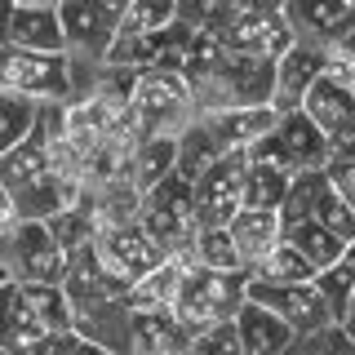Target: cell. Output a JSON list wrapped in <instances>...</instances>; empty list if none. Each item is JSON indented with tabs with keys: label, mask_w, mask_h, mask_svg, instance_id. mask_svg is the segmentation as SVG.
<instances>
[{
	"label": "cell",
	"mask_w": 355,
	"mask_h": 355,
	"mask_svg": "<svg viewBox=\"0 0 355 355\" xmlns=\"http://www.w3.org/2000/svg\"><path fill=\"white\" fill-rule=\"evenodd\" d=\"M120 22V0H58V31L62 58L71 62H103Z\"/></svg>",
	"instance_id": "8992f818"
},
{
	"label": "cell",
	"mask_w": 355,
	"mask_h": 355,
	"mask_svg": "<svg viewBox=\"0 0 355 355\" xmlns=\"http://www.w3.org/2000/svg\"><path fill=\"white\" fill-rule=\"evenodd\" d=\"M244 302L271 311L280 324L293 329V338H315V333H324L333 324L315 284H262L244 275Z\"/></svg>",
	"instance_id": "30bf717a"
},
{
	"label": "cell",
	"mask_w": 355,
	"mask_h": 355,
	"mask_svg": "<svg viewBox=\"0 0 355 355\" xmlns=\"http://www.w3.org/2000/svg\"><path fill=\"white\" fill-rule=\"evenodd\" d=\"M187 271H191L187 258H164L155 271H147L142 280H133L120 302H125L129 315H138V311H169L173 297H178V284H182Z\"/></svg>",
	"instance_id": "603a6c76"
},
{
	"label": "cell",
	"mask_w": 355,
	"mask_h": 355,
	"mask_svg": "<svg viewBox=\"0 0 355 355\" xmlns=\"http://www.w3.org/2000/svg\"><path fill=\"white\" fill-rule=\"evenodd\" d=\"M173 173V138H138L129 160V187L138 196H147L151 187H160Z\"/></svg>",
	"instance_id": "83f0119b"
},
{
	"label": "cell",
	"mask_w": 355,
	"mask_h": 355,
	"mask_svg": "<svg viewBox=\"0 0 355 355\" xmlns=\"http://www.w3.org/2000/svg\"><path fill=\"white\" fill-rule=\"evenodd\" d=\"M231 244H236L240 271H253L266 253L280 244V214H266V209H240L227 227Z\"/></svg>",
	"instance_id": "44dd1931"
},
{
	"label": "cell",
	"mask_w": 355,
	"mask_h": 355,
	"mask_svg": "<svg viewBox=\"0 0 355 355\" xmlns=\"http://www.w3.org/2000/svg\"><path fill=\"white\" fill-rule=\"evenodd\" d=\"M125 355H187V333L169 311H138L129 315Z\"/></svg>",
	"instance_id": "7402d4cb"
},
{
	"label": "cell",
	"mask_w": 355,
	"mask_h": 355,
	"mask_svg": "<svg viewBox=\"0 0 355 355\" xmlns=\"http://www.w3.org/2000/svg\"><path fill=\"white\" fill-rule=\"evenodd\" d=\"M284 222H315L338 240L355 244V209L324 182V173H293L288 196L280 205V227Z\"/></svg>",
	"instance_id": "9c48e42d"
},
{
	"label": "cell",
	"mask_w": 355,
	"mask_h": 355,
	"mask_svg": "<svg viewBox=\"0 0 355 355\" xmlns=\"http://www.w3.org/2000/svg\"><path fill=\"white\" fill-rule=\"evenodd\" d=\"M231 329H236L244 355H288V351L297 347L293 329L280 324L271 311H262V306H253V302H244V306L236 311Z\"/></svg>",
	"instance_id": "ffe728a7"
},
{
	"label": "cell",
	"mask_w": 355,
	"mask_h": 355,
	"mask_svg": "<svg viewBox=\"0 0 355 355\" xmlns=\"http://www.w3.org/2000/svg\"><path fill=\"white\" fill-rule=\"evenodd\" d=\"M187 355H244V351H240L236 329L218 324V329H209V333H200V338L187 342Z\"/></svg>",
	"instance_id": "836d02e7"
},
{
	"label": "cell",
	"mask_w": 355,
	"mask_h": 355,
	"mask_svg": "<svg viewBox=\"0 0 355 355\" xmlns=\"http://www.w3.org/2000/svg\"><path fill=\"white\" fill-rule=\"evenodd\" d=\"M5 22H9V0H0V49H5Z\"/></svg>",
	"instance_id": "74e56055"
},
{
	"label": "cell",
	"mask_w": 355,
	"mask_h": 355,
	"mask_svg": "<svg viewBox=\"0 0 355 355\" xmlns=\"http://www.w3.org/2000/svg\"><path fill=\"white\" fill-rule=\"evenodd\" d=\"M94 253H98V262H103L107 271L116 275V280H125V284L142 280L147 271H155V266L164 262V253L155 249V240L138 227V222L94 236Z\"/></svg>",
	"instance_id": "4fadbf2b"
},
{
	"label": "cell",
	"mask_w": 355,
	"mask_h": 355,
	"mask_svg": "<svg viewBox=\"0 0 355 355\" xmlns=\"http://www.w3.org/2000/svg\"><path fill=\"white\" fill-rule=\"evenodd\" d=\"M320 80H329V85L347 89V94H355V40L351 36L320 44Z\"/></svg>",
	"instance_id": "d6a6232c"
},
{
	"label": "cell",
	"mask_w": 355,
	"mask_h": 355,
	"mask_svg": "<svg viewBox=\"0 0 355 355\" xmlns=\"http://www.w3.org/2000/svg\"><path fill=\"white\" fill-rule=\"evenodd\" d=\"M178 18L173 0H125L120 5V22H116V36H155Z\"/></svg>",
	"instance_id": "f546056e"
},
{
	"label": "cell",
	"mask_w": 355,
	"mask_h": 355,
	"mask_svg": "<svg viewBox=\"0 0 355 355\" xmlns=\"http://www.w3.org/2000/svg\"><path fill=\"white\" fill-rule=\"evenodd\" d=\"M244 275H249V280H262V284H311V280H315V271L306 266V258L297 249H288L284 240L275 244L253 271H244Z\"/></svg>",
	"instance_id": "4dcf8cb0"
},
{
	"label": "cell",
	"mask_w": 355,
	"mask_h": 355,
	"mask_svg": "<svg viewBox=\"0 0 355 355\" xmlns=\"http://www.w3.org/2000/svg\"><path fill=\"white\" fill-rule=\"evenodd\" d=\"M240 306H244V271L214 275V271H196L191 266L182 275V284H178L169 315L187 333V342H191V338H200V333H209L218 324H231Z\"/></svg>",
	"instance_id": "7a4b0ae2"
},
{
	"label": "cell",
	"mask_w": 355,
	"mask_h": 355,
	"mask_svg": "<svg viewBox=\"0 0 355 355\" xmlns=\"http://www.w3.org/2000/svg\"><path fill=\"white\" fill-rule=\"evenodd\" d=\"M222 155H227V151L214 142V133L200 125V120H191V125L173 138V178H182V182L191 187L196 178L209 169V164L222 160Z\"/></svg>",
	"instance_id": "484cf974"
},
{
	"label": "cell",
	"mask_w": 355,
	"mask_h": 355,
	"mask_svg": "<svg viewBox=\"0 0 355 355\" xmlns=\"http://www.w3.org/2000/svg\"><path fill=\"white\" fill-rule=\"evenodd\" d=\"M320 80V44L293 40L288 49L275 58V80H271V107L275 116H288V111L302 107L306 89Z\"/></svg>",
	"instance_id": "2e32d148"
},
{
	"label": "cell",
	"mask_w": 355,
	"mask_h": 355,
	"mask_svg": "<svg viewBox=\"0 0 355 355\" xmlns=\"http://www.w3.org/2000/svg\"><path fill=\"white\" fill-rule=\"evenodd\" d=\"M40 111H44V107L27 103V98H18V94H0V155L14 151L18 142L27 138L31 129H36Z\"/></svg>",
	"instance_id": "1f68e13d"
},
{
	"label": "cell",
	"mask_w": 355,
	"mask_h": 355,
	"mask_svg": "<svg viewBox=\"0 0 355 355\" xmlns=\"http://www.w3.org/2000/svg\"><path fill=\"white\" fill-rule=\"evenodd\" d=\"M275 120L280 116L271 107H236V111H218V116H200V125L214 133L222 151H249L275 129Z\"/></svg>",
	"instance_id": "d6986e66"
},
{
	"label": "cell",
	"mask_w": 355,
	"mask_h": 355,
	"mask_svg": "<svg viewBox=\"0 0 355 355\" xmlns=\"http://www.w3.org/2000/svg\"><path fill=\"white\" fill-rule=\"evenodd\" d=\"M0 355H9V351H0Z\"/></svg>",
	"instance_id": "ab89813d"
},
{
	"label": "cell",
	"mask_w": 355,
	"mask_h": 355,
	"mask_svg": "<svg viewBox=\"0 0 355 355\" xmlns=\"http://www.w3.org/2000/svg\"><path fill=\"white\" fill-rule=\"evenodd\" d=\"M9 311H14V284L0 288V342H5V329H9Z\"/></svg>",
	"instance_id": "8d00e7d4"
},
{
	"label": "cell",
	"mask_w": 355,
	"mask_h": 355,
	"mask_svg": "<svg viewBox=\"0 0 355 355\" xmlns=\"http://www.w3.org/2000/svg\"><path fill=\"white\" fill-rule=\"evenodd\" d=\"M258 147L271 151L288 173H320V169H324V160H329L324 133L311 125L302 111H288V116H280V120H275V129L266 133Z\"/></svg>",
	"instance_id": "7c38bea8"
},
{
	"label": "cell",
	"mask_w": 355,
	"mask_h": 355,
	"mask_svg": "<svg viewBox=\"0 0 355 355\" xmlns=\"http://www.w3.org/2000/svg\"><path fill=\"white\" fill-rule=\"evenodd\" d=\"M244 209V151H227L191 182L196 231H227L231 218Z\"/></svg>",
	"instance_id": "52a82bcc"
},
{
	"label": "cell",
	"mask_w": 355,
	"mask_h": 355,
	"mask_svg": "<svg viewBox=\"0 0 355 355\" xmlns=\"http://www.w3.org/2000/svg\"><path fill=\"white\" fill-rule=\"evenodd\" d=\"M288 182L293 173L284 169L266 147H249L244 151V209H266V214H280Z\"/></svg>",
	"instance_id": "ac0fdd59"
},
{
	"label": "cell",
	"mask_w": 355,
	"mask_h": 355,
	"mask_svg": "<svg viewBox=\"0 0 355 355\" xmlns=\"http://www.w3.org/2000/svg\"><path fill=\"white\" fill-rule=\"evenodd\" d=\"M280 240L288 244V249L302 253L311 271H329L333 262H342V258H347V253L355 249V244L338 240L333 231L315 227V222H284V227H280Z\"/></svg>",
	"instance_id": "cb8c5ba5"
},
{
	"label": "cell",
	"mask_w": 355,
	"mask_h": 355,
	"mask_svg": "<svg viewBox=\"0 0 355 355\" xmlns=\"http://www.w3.org/2000/svg\"><path fill=\"white\" fill-rule=\"evenodd\" d=\"M288 44H293V31L284 22V0H244L240 18L222 31V49L258 62H275Z\"/></svg>",
	"instance_id": "ba28073f"
},
{
	"label": "cell",
	"mask_w": 355,
	"mask_h": 355,
	"mask_svg": "<svg viewBox=\"0 0 355 355\" xmlns=\"http://www.w3.org/2000/svg\"><path fill=\"white\" fill-rule=\"evenodd\" d=\"M14 302L27 311L49 338L71 333V302L62 297L58 284H14Z\"/></svg>",
	"instance_id": "d4e9b609"
},
{
	"label": "cell",
	"mask_w": 355,
	"mask_h": 355,
	"mask_svg": "<svg viewBox=\"0 0 355 355\" xmlns=\"http://www.w3.org/2000/svg\"><path fill=\"white\" fill-rule=\"evenodd\" d=\"M196 120V103H191V89L182 85V76L173 71H138L125 107V129L133 138H178L187 125Z\"/></svg>",
	"instance_id": "6da1fadb"
},
{
	"label": "cell",
	"mask_w": 355,
	"mask_h": 355,
	"mask_svg": "<svg viewBox=\"0 0 355 355\" xmlns=\"http://www.w3.org/2000/svg\"><path fill=\"white\" fill-rule=\"evenodd\" d=\"M315 293H320V302H324L329 311V320L333 324H342V329H351V297H355V249L347 253L342 262H333L329 271H315Z\"/></svg>",
	"instance_id": "4316f807"
},
{
	"label": "cell",
	"mask_w": 355,
	"mask_h": 355,
	"mask_svg": "<svg viewBox=\"0 0 355 355\" xmlns=\"http://www.w3.org/2000/svg\"><path fill=\"white\" fill-rule=\"evenodd\" d=\"M31 355H107V351H98V347H89V342H80L76 333H58V338H49V342H40Z\"/></svg>",
	"instance_id": "d590c367"
},
{
	"label": "cell",
	"mask_w": 355,
	"mask_h": 355,
	"mask_svg": "<svg viewBox=\"0 0 355 355\" xmlns=\"http://www.w3.org/2000/svg\"><path fill=\"white\" fill-rule=\"evenodd\" d=\"M284 22L293 40L306 44H329L351 36L355 27V5H333V0H284Z\"/></svg>",
	"instance_id": "e0dca14e"
},
{
	"label": "cell",
	"mask_w": 355,
	"mask_h": 355,
	"mask_svg": "<svg viewBox=\"0 0 355 355\" xmlns=\"http://www.w3.org/2000/svg\"><path fill=\"white\" fill-rule=\"evenodd\" d=\"M0 288H9V275H5V266H0Z\"/></svg>",
	"instance_id": "f35d334b"
},
{
	"label": "cell",
	"mask_w": 355,
	"mask_h": 355,
	"mask_svg": "<svg viewBox=\"0 0 355 355\" xmlns=\"http://www.w3.org/2000/svg\"><path fill=\"white\" fill-rule=\"evenodd\" d=\"M138 227L155 240L164 258H182L196 240V214H191V187L182 178H164L138 200Z\"/></svg>",
	"instance_id": "3957f363"
},
{
	"label": "cell",
	"mask_w": 355,
	"mask_h": 355,
	"mask_svg": "<svg viewBox=\"0 0 355 355\" xmlns=\"http://www.w3.org/2000/svg\"><path fill=\"white\" fill-rule=\"evenodd\" d=\"M62 297L71 306H89V302H120L125 297V280H116V275L107 271L103 262H98L94 244H80V249H71L62 258Z\"/></svg>",
	"instance_id": "9a60e30c"
},
{
	"label": "cell",
	"mask_w": 355,
	"mask_h": 355,
	"mask_svg": "<svg viewBox=\"0 0 355 355\" xmlns=\"http://www.w3.org/2000/svg\"><path fill=\"white\" fill-rule=\"evenodd\" d=\"M0 94H18L36 107H67V98H71L67 58L62 53L0 49Z\"/></svg>",
	"instance_id": "5b68a950"
},
{
	"label": "cell",
	"mask_w": 355,
	"mask_h": 355,
	"mask_svg": "<svg viewBox=\"0 0 355 355\" xmlns=\"http://www.w3.org/2000/svg\"><path fill=\"white\" fill-rule=\"evenodd\" d=\"M320 173H324V182L355 209V155H329Z\"/></svg>",
	"instance_id": "e575fe53"
},
{
	"label": "cell",
	"mask_w": 355,
	"mask_h": 355,
	"mask_svg": "<svg viewBox=\"0 0 355 355\" xmlns=\"http://www.w3.org/2000/svg\"><path fill=\"white\" fill-rule=\"evenodd\" d=\"M187 266H196V271H214V275H236L240 271V258H236V244H231L227 231H196L191 249L182 253Z\"/></svg>",
	"instance_id": "f1b7e54d"
},
{
	"label": "cell",
	"mask_w": 355,
	"mask_h": 355,
	"mask_svg": "<svg viewBox=\"0 0 355 355\" xmlns=\"http://www.w3.org/2000/svg\"><path fill=\"white\" fill-rule=\"evenodd\" d=\"M49 125H53V107H44L36 129H31L14 151L0 155V191H5L9 205H14L18 196L36 191L40 182H49Z\"/></svg>",
	"instance_id": "8fae6325"
},
{
	"label": "cell",
	"mask_w": 355,
	"mask_h": 355,
	"mask_svg": "<svg viewBox=\"0 0 355 355\" xmlns=\"http://www.w3.org/2000/svg\"><path fill=\"white\" fill-rule=\"evenodd\" d=\"M5 49H22V53H62L58 0H9Z\"/></svg>",
	"instance_id": "5bb4252c"
},
{
	"label": "cell",
	"mask_w": 355,
	"mask_h": 355,
	"mask_svg": "<svg viewBox=\"0 0 355 355\" xmlns=\"http://www.w3.org/2000/svg\"><path fill=\"white\" fill-rule=\"evenodd\" d=\"M0 266L9 284H58L62 280V249L53 244L44 222H9L0 231Z\"/></svg>",
	"instance_id": "277c9868"
}]
</instances>
